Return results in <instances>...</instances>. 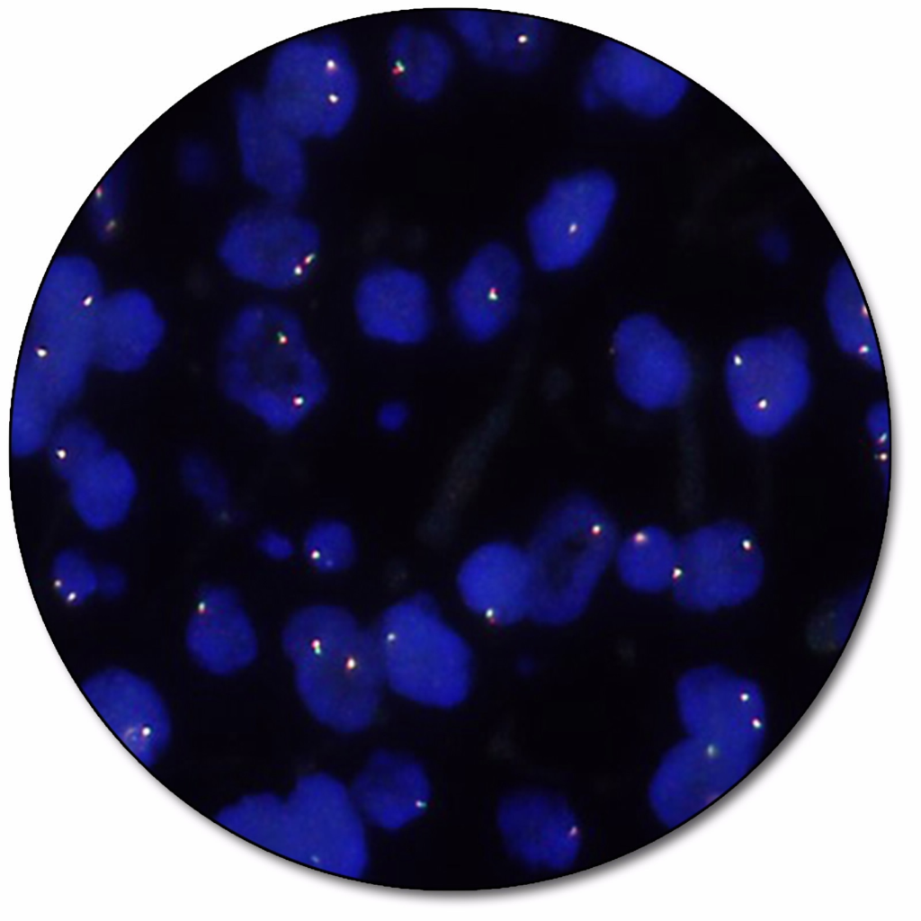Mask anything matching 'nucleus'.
Instances as JSON below:
<instances>
[{
  "mask_svg": "<svg viewBox=\"0 0 921 921\" xmlns=\"http://www.w3.org/2000/svg\"><path fill=\"white\" fill-rule=\"evenodd\" d=\"M825 308L838 347L869 368L882 370L878 338L864 295L854 269L845 259L836 262L830 271Z\"/></svg>",
  "mask_w": 921,
  "mask_h": 921,
  "instance_id": "25",
  "label": "nucleus"
},
{
  "mask_svg": "<svg viewBox=\"0 0 921 921\" xmlns=\"http://www.w3.org/2000/svg\"><path fill=\"white\" fill-rule=\"evenodd\" d=\"M724 378L738 425L756 438L782 433L806 407L812 391L808 348L791 328L738 342L727 356Z\"/></svg>",
  "mask_w": 921,
  "mask_h": 921,
  "instance_id": "7",
  "label": "nucleus"
},
{
  "mask_svg": "<svg viewBox=\"0 0 921 921\" xmlns=\"http://www.w3.org/2000/svg\"><path fill=\"white\" fill-rule=\"evenodd\" d=\"M301 550L306 560L323 573H336L349 568L357 553L352 526L343 518L322 516L304 531Z\"/></svg>",
  "mask_w": 921,
  "mask_h": 921,
  "instance_id": "30",
  "label": "nucleus"
},
{
  "mask_svg": "<svg viewBox=\"0 0 921 921\" xmlns=\"http://www.w3.org/2000/svg\"><path fill=\"white\" fill-rule=\"evenodd\" d=\"M322 245L317 225L295 206L264 201L239 210L227 222L217 257L234 280L276 298L311 279Z\"/></svg>",
  "mask_w": 921,
  "mask_h": 921,
  "instance_id": "6",
  "label": "nucleus"
},
{
  "mask_svg": "<svg viewBox=\"0 0 921 921\" xmlns=\"http://www.w3.org/2000/svg\"><path fill=\"white\" fill-rule=\"evenodd\" d=\"M522 286V267L505 245L481 247L454 281L451 308L461 332L473 341L500 333L514 315Z\"/></svg>",
  "mask_w": 921,
  "mask_h": 921,
  "instance_id": "17",
  "label": "nucleus"
},
{
  "mask_svg": "<svg viewBox=\"0 0 921 921\" xmlns=\"http://www.w3.org/2000/svg\"><path fill=\"white\" fill-rule=\"evenodd\" d=\"M350 791L362 815L389 830L420 817L431 797L428 778L419 764L384 751L371 757Z\"/></svg>",
  "mask_w": 921,
  "mask_h": 921,
  "instance_id": "22",
  "label": "nucleus"
},
{
  "mask_svg": "<svg viewBox=\"0 0 921 921\" xmlns=\"http://www.w3.org/2000/svg\"><path fill=\"white\" fill-rule=\"evenodd\" d=\"M408 416L407 407L398 401L383 403L376 412L378 426L386 432H396L403 427Z\"/></svg>",
  "mask_w": 921,
  "mask_h": 921,
  "instance_id": "35",
  "label": "nucleus"
},
{
  "mask_svg": "<svg viewBox=\"0 0 921 921\" xmlns=\"http://www.w3.org/2000/svg\"><path fill=\"white\" fill-rule=\"evenodd\" d=\"M256 545L264 557L275 561L289 559L296 550L291 535L276 527L263 529L257 535Z\"/></svg>",
  "mask_w": 921,
  "mask_h": 921,
  "instance_id": "33",
  "label": "nucleus"
},
{
  "mask_svg": "<svg viewBox=\"0 0 921 921\" xmlns=\"http://www.w3.org/2000/svg\"><path fill=\"white\" fill-rule=\"evenodd\" d=\"M234 121L244 178L264 201L295 206L308 184L304 140L249 92L236 97Z\"/></svg>",
  "mask_w": 921,
  "mask_h": 921,
  "instance_id": "13",
  "label": "nucleus"
},
{
  "mask_svg": "<svg viewBox=\"0 0 921 921\" xmlns=\"http://www.w3.org/2000/svg\"><path fill=\"white\" fill-rule=\"evenodd\" d=\"M356 323L369 338L398 344L423 340L432 326L428 286L417 273L377 265L359 278L353 295Z\"/></svg>",
  "mask_w": 921,
  "mask_h": 921,
  "instance_id": "16",
  "label": "nucleus"
},
{
  "mask_svg": "<svg viewBox=\"0 0 921 921\" xmlns=\"http://www.w3.org/2000/svg\"><path fill=\"white\" fill-rule=\"evenodd\" d=\"M497 823L505 845L521 862L536 864L556 857V820L547 802L516 794L502 801Z\"/></svg>",
  "mask_w": 921,
  "mask_h": 921,
  "instance_id": "27",
  "label": "nucleus"
},
{
  "mask_svg": "<svg viewBox=\"0 0 921 921\" xmlns=\"http://www.w3.org/2000/svg\"><path fill=\"white\" fill-rule=\"evenodd\" d=\"M450 25L472 58L502 72L520 74L536 68L552 42L550 23L526 14L457 10L450 15Z\"/></svg>",
  "mask_w": 921,
  "mask_h": 921,
  "instance_id": "18",
  "label": "nucleus"
},
{
  "mask_svg": "<svg viewBox=\"0 0 921 921\" xmlns=\"http://www.w3.org/2000/svg\"><path fill=\"white\" fill-rule=\"evenodd\" d=\"M82 692L130 750L152 752L167 739L170 724L165 705L143 677L125 669H106L87 678Z\"/></svg>",
  "mask_w": 921,
  "mask_h": 921,
  "instance_id": "19",
  "label": "nucleus"
},
{
  "mask_svg": "<svg viewBox=\"0 0 921 921\" xmlns=\"http://www.w3.org/2000/svg\"><path fill=\"white\" fill-rule=\"evenodd\" d=\"M866 429L876 446L886 450L890 440V408L884 402L875 403L866 415Z\"/></svg>",
  "mask_w": 921,
  "mask_h": 921,
  "instance_id": "34",
  "label": "nucleus"
},
{
  "mask_svg": "<svg viewBox=\"0 0 921 921\" xmlns=\"http://www.w3.org/2000/svg\"><path fill=\"white\" fill-rule=\"evenodd\" d=\"M680 541L648 525L620 539L613 565L622 584L644 595L670 591L678 568Z\"/></svg>",
  "mask_w": 921,
  "mask_h": 921,
  "instance_id": "26",
  "label": "nucleus"
},
{
  "mask_svg": "<svg viewBox=\"0 0 921 921\" xmlns=\"http://www.w3.org/2000/svg\"><path fill=\"white\" fill-rule=\"evenodd\" d=\"M464 606L485 621L507 626L532 617L535 573L529 549L496 541L472 550L456 577Z\"/></svg>",
  "mask_w": 921,
  "mask_h": 921,
  "instance_id": "14",
  "label": "nucleus"
},
{
  "mask_svg": "<svg viewBox=\"0 0 921 921\" xmlns=\"http://www.w3.org/2000/svg\"><path fill=\"white\" fill-rule=\"evenodd\" d=\"M98 269L81 255L50 264L22 346L13 398L27 413L58 416L80 393L95 358L97 314L104 297Z\"/></svg>",
  "mask_w": 921,
  "mask_h": 921,
  "instance_id": "2",
  "label": "nucleus"
},
{
  "mask_svg": "<svg viewBox=\"0 0 921 921\" xmlns=\"http://www.w3.org/2000/svg\"><path fill=\"white\" fill-rule=\"evenodd\" d=\"M165 321L153 300L136 289L104 295L95 326V358L104 368H141L161 344Z\"/></svg>",
  "mask_w": 921,
  "mask_h": 921,
  "instance_id": "21",
  "label": "nucleus"
},
{
  "mask_svg": "<svg viewBox=\"0 0 921 921\" xmlns=\"http://www.w3.org/2000/svg\"><path fill=\"white\" fill-rule=\"evenodd\" d=\"M387 67L396 92L406 101L426 103L448 85L455 66L450 40L425 26L404 25L391 35Z\"/></svg>",
  "mask_w": 921,
  "mask_h": 921,
  "instance_id": "23",
  "label": "nucleus"
},
{
  "mask_svg": "<svg viewBox=\"0 0 921 921\" xmlns=\"http://www.w3.org/2000/svg\"><path fill=\"white\" fill-rule=\"evenodd\" d=\"M216 379L228 404L277 435L301 429L331 392L304 321L272 297L246 302L232 315L220 338Z\"/></svg>",
  "mask_w": 921,
  "mask_h": 921,
  "instance_id": "1",
  "label": "nucleus"
},
{
  "mask_svg": "<svg viewBox=\"0 0 921 921\" xmlns=\"http://www.w3.org/2000/svg\"><path fill=\"white\" fill-rule=\"evenodd\" d=\"M185 643L194 662L217 675L246 667L258 651L249 617L236 594L224 586L201 593L187 623Z\"/></svg>",
  "mask_w": 921,
  "mask_h": 921,
  "instance_id": "20",
  "label": "nucleus"
},
{
  "mask_svg": "<svg viewBox=\"0 0 921 921\" xmlns=\"http://www.w3.org/2000/svg\"><path fill=\"white\" fill-rule=\"evenodd\" d=\"M385 686L410 702L451 709L470 693L472 650L429 597L416 595L390 605L372 632Z\"/></svg>",
  "mask_w": 921,
  "mask_h": 921,
  "instance_id": "3",
  "label": "nucleus"
},
{
  "mask_svg": "<svg viewBox=\"0 0 921 921\" xmlns=\"http://www.w3.org/2000/svg\"><path fill=\"white\" fill-rule=\"evenodd\" d=\"M759 559L756 536L747 525L720 521L701 526L680 541L670 592L679 604L693 612L729 606L742 596L746 576Z\"/></svg>",
  "mask_w": 921,
  "mask_h": 921,
  "instance_id": "11",
  "label": "nucleus"
},
{
  "mask_svg": "<svg viewBox=\"0 0 921 921\" xmlns=\"http://www.w3.org/2000/svg\"><path fill=\"white\" fill-rule=\"evenodd\" d=\"M687 86V79L666 65L608 41L594 58L583 95L589 106L616 103L640 114L660 116L679 103Z\"/></svg>",
  "mask_w": 921,
  "mask_h": 921,
  "instance_id": "15",
  "label": "nucleus"
},
{
  "mask_svg": "<svg viewBox=\"0 0 921 921\" xmlns=\"http://www.w3.org/2000/svg\"><path fill=\"white\" fill-rule=\"evenodd\" d=\"M619 533L590 496L574 495L547 515L529 548L535 573L532 617L549 626L576 621L613 565Z\"/></svg>",
  "mask_w": 921,
  "mask_h": 921,
  "instance_id": "4",
  "label": "nucleus"
},
{
  "mask_svg": "<svg viewBox=\"0 0 921 921\" xmlns=\"http://www.w3.org/2000/svg\"><path fill=\"white\" fill-rule=\"evenodd\" d=\"M181 477L188 493L212 522L228 526L238 520L231 480L216 460L202 453L188 454L181 464Z\"/></svg>",
  "mask_w": 921,
  "mask_h": 921,
  "instance_id": "29",
  "label": "nucleus"
},
{
  "mask_svg": "<svg viewBox=\"0 0 921 921\" xmlns=\"http://www.w3.org/2000/svg\"><path fill=\"white\" fill-rule=\"evenodd\" d=\"M295 684L311 715L340 732L366 729L385 686L372 632L362 628L340 644L295 666Z\"/></svg>",
  "mask_w": 921,
  "mask_h": 921,
  "instance_id": "9",
  "label": "nucleus"
},
{
  "mask_svg": "<svg viewBox=\"0 0 921 921\" xmlns=\"http://www.w3.org/2000/svg\"><path fill=\"white\" fill-rule=\"evenodd\" d=\"M51 578L58 595L73 605L85 603L98 591V568L76 550H65L55 558Z\"/></svg>",
  "mask_w": 921,
  "mask_h": 921,
  "instance_id": "32",
  "label": "nucleus"
},
{
  "mask_svg": "<svg viewBox=\"0 0 921 921\" xmlns=\"http://www.w3.org/2000/svg\"><path fill=\"white\" fill-rule=\"evenodd\" d=\"M362 627L346 610L327 604L298 611L286 623L282 647L294 666L331 648L357 633Z\"/></svg>",
  "mask_w": 921,
  "mask_h": 921,
  "instance_id": "28",
  "label": "nucleus"
},
{
  "mask_svg": "<svg viewBox=\"0 0 921 921\" xmlns=\"http://www.w3.org/2000/svg\"><path fill=\"white\" fill-rule=\"evenodd\" d=\"M277 855L340 877L362 876L367 841L351 791L326 773L300 777L283 799Z\"/></svg>",
  "mask_w": 921,
  "mask_h": 921,
  "instance_id": "8",
  "label": "nucleus"
},
{
  "mask_svg": "<svg viewBox=\"0 0 921 921\" xmlns=\"http://www.w3.org/2000/svg\"><path fill=\"white\" fill-rule=\"evenodd\" d=\"M616 199L613 181L600 172L558 180L527 217V233L537 265L545 271L571 268L595 246Z\"/></svg>",
  "mask_w": 921,
  "mask_h": 921,
  "instance_id": "10",
  "label": "nucleus"
},
{
  "mask_svg": "<svg viewBox=\"0 0 921 921\" xmlns=\"http://www.w3.org/2000/svg\"><path fill=\"white\" fill-rule=\"evenodd\" d=\"M69 486L75 511L94 530H106L121 523L137 492L132 467L114 451H106Z\"/></svg>",
  "mask_w": 921,
  "mask_h": 921,
  "instance_id": "24",
  "label": "nucleus"
},
{
  "mask_svg": "<svg viewBox=\"0 0 921 921\" xmlns=\"http://www.w3.org/2000/svg\"><path fill=\"white\" fill-rule=\"evenodd\" d=\"M615 378L638 407L657 411L679 405L693 383V369L680 341L648 314L624 319L614 335Z\"/></svg>",
  "mask_w": 921,
  "mask_h": 921,
  "instance_id": "12",
  "label": "nucleus"
},
{
  "mask_svg": "<svg viewBox=\"0 0 921 921\" xmlns=\"http://www.w3.org/2000/svg\"><path fill=\"white\" fill-rule=\"evenodd\" d=\"M360 77L346 46L330 35L300 36L273 52L260 95L303 140L329 139L352 121Z\"/></svg>",
  "mask_w": 921,
  "mask_h": 921,
  "instance_id": "5",
  "label": "nucleus"
},
{
  "mask_svg": "<svg viewBox=\"0 0 921 921\" xmlns=\"http://www.w3.org/2000/svg\"><path fill=\"white\" fill-rule=\"evenodd\" d=\"M48 442L51 466L68 483L86 471L107 451L100 434L78 420L54 429Z\"/></svg>",
  "mask_w": 921,
  "mask_h": 921,
  "instance_id": "31",
  "label": "nucleus"
},
{
  "mask_svg": "<svg viewBox=\"0 0 921 921\" xmlns=\"http://www.w3.org/2000/svg\"><path fill=\"white\" fill-rule=\"evenodd\" d=\"M126 579L121 570L114 567L98 569V591L105 597H116L125 589Z\"/></svg>",
  "mask_w": 921,
  "mask_h": 921,
  "instance_id": "36",
  "label": "nucleus"
}]
</instances>
